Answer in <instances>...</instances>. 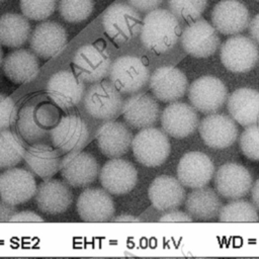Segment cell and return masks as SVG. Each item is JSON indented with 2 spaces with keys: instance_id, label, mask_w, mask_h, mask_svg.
<instances>
[{
  "instance_id": "cell-8",
  "label": "cell",
  "mask_w": 259,
  "mask_h": 259,
  "mask_svg": "<svg viewBox=\"0 0 259 259\" xmlns=\"http://www.w3.org/2000/svg\"><path fill=\"white\" fill-rule=\"evenodd\" d=\"M73 65L76 75L82 81L96 83L108 75L111 59L105 48L90 44L84 45L76 51Z\"/></svg>"
},
{
  "instance_id": "cell-21",
  "label": "cell",
  "mask_w": 259,
  "mask_h": 259,
  "mask_svg": "<svg viewBox=\"0 0 259 259\" xmlns=\"http://www.w3.org/2000/svg\"><path fill=\"white\" fill-rule=\"evenodd\" d=\"M77 211L82 221L104 223L113 218L115 206L110 193L101 188H86L78 196Z\"/></svg>"
},
{
  "instance_id": "cell-33",
  "label": "cell",
  "mask_w": 259,
  "mask_h": 259,
  "mask_svg": "<svg viewBox=\"0 0 259 259\" xmlns=\"http://www.w3.org/2000/svg\"><path fill=\"white\" fill-rule=\"evenodd\" d=\"M25 148L18 135L9 131H0V169L15 167L23 159Z\"/></svg>"
},
{
  "instance_id": "cell-7",
  "label": "cell",
  "mask_w": 259,
  "mask_h": 259,
  "mask_svg": "<svg viewBox=\"0 0 259 259\" xmlns=\"http://www.w3.org/2000/svg\"><path fill=\"white\" fill-rule=\"evenodd\" d=\"M187 90L190 104L202 113L219 111L228 98L226 85L214 76H201L195 79Z\"/></svg>"
},
{
  "instance_id": "cell-16",
  "label": "cell",
  "mask_w": 259,
  "mask_h": 259,
  "mask_svg": "<svg viewBox=\"0 0 259 259\" xmlns=\"http://www.w3.org/2000/svg\"><path fill=\"white\" fill-rule=\"evenodd\" d=\"M198 131L204 144L213 149H226L238 138L235 120L224 113H208L199 121Z\"/></svg>"
},
{
  "instance_id": "cell-49",
  "label": "cell",
  "mask_w": 259,
  "mask_h": 259,
  "mask_svg": "<svg viewBox=\"0 0 259 259\" xmlns=\"http://www.w3.org/2000/svg\"><path fill=\"white\" fill-rule=\"evenodd\" d=\"M257 1H259V0H257Z\"/></svg>"
},
{
  "instance_id": "cell-1",
  "label": "cell",
  "mask_w": 259,
  "mask_h": 259,
  "mask_svg": "<svg viewBox=\"0 0 259 259\" xmlns=\"http://www.w3.org/2000/svg\"><path fill=\"white\" fill-rule=\"evenodd\" d=\"M140 34L142 44L148 51L163 54L176 45L181 28L177 17L171 11L156 8L144 17Z\"/></svg>"
},
{
  "instance_id": "cell-47",
  "label": "cell",
  "mask_w": 259,
  "mask_h": 259,
  "mask_svg": "<svg viewBox=\"0 0 259 259\" xmlns=\"http://www.w3.org/2000/svg\"><path fill=\"white\" fill-rule=\"evenodd\" d=\"M2 63H3V52H2V50L0 48V66L2 65Z\"/></svg>"
},
{
  "instance_id": "cell-32",
  "label": "cell",
  "mask_w": 259,
  "mask_h": 259,
  "mask_svg": "<svg viewBox=\"0 0 259 259\" xmlns=\"http://www.w3.org/2000/svg\"><path fill=\"white\" fill-rule=\"evenodd\" d=\"M31 27L24 15L5 13L0 16V45L19 48L29 38Z\"/></svg>"
},
{
  "instance_id": "cell-29",
  "label": "cell",
  "mask_w": 259,
  "mask_h": 259,
  "mask_svg": "<svg viewBox=\"0 0 259 259\" xmlns=\"http://www.w3.org/2000/svg\"><path fill=\"white\" fill-rule=\"evenodd\" d=\"M23 160L27 170L44 180L60 171L61 158L58 151L42 142L30 144L25 149Z\"/></svg>"
},
{
  "instance_id": "cell-15",
  "label": "cell",
  "mask_w": 259,
  "mask_h": 259,
  "mask_svg": "<svg viewBox=\"0 0 259 259\" xmlns=\"http://www.w3.org/2000/svg\"><path fill=\"white\" fill-rule=\"evenodd\" d=\"M99 181L103 189L113 195L131 192L138 181V172L127 160L112 158L99 170Z\"/></svg>"
},
{
  "instance_id": "cell-26",
  "label": "cell",
  "mask_w": 259,
  "mask_h": 259,
  "mask_svg": "<svg viewBox=\"0 0 259 259\" xmlns=\"http://www.w3.org/2000/svg\"><path fill=\"white\" fill-rule=\"evenodd\" d=\"M95 140L100 152L108 158H119L132 147L133 135L120 121L106 120L96 131Z\"/></svg>"
},
{
  "instance_id": "cell-5",
  "label": "cell",
  "mask_w": 259,
  "mask_h": 259,
  "mask_svg": "<svg viewBox=\"0 0 259 259\" xmlns=\"http://www.w3.org/2000/svg\"><path fill=\"white\" fill-rule=\"evenodd\" d=\"M109 80L123 94L139 92L149 81L150 73L146 64L136 56H121L110 66Z\"/></svg>"
},
{
  "instance_id": "cell-13",
  "label": "cell",
  "mask_w": 259,
  "mask_h": 259,
  "mask_svg": "<svg viewBox=\"0 0 259 259\" xmlns=\"http://www.w3.org/2000/svg\"><path fill=\"white\" fill-rule=\"evenodd\" d=\"M46 89L54 103L63 109H70L76 106L85 93L84 81L73 72L67 70L53 74L48 80Z\"/></svg>"
},
{
  "instance_id": "cell-31",
  "label": "cell",
  "mask_w": 259,
  "mask_h": 259,
  "mask_svg": "<svg viewBox=\"0 0 259 259\" xmlns=\"http://www.w3.org/2000/svg\"><path fill=\"white\" fill-rule=\"evenodd\" d=\"M2 65L6 77L18 84L32 80L39 70V63L36 55L22 49L8 54Z\"/></svg>"
},
{
  "instance_id": "cell-18",
  "label": "cell",
  "mask_w": 259,
  "mask_h": 259,
  "mask_svg": "<svg viewBox=\"0 0 259 259\" xmlns=\"http://www.w3.org/2000/svg\"><path fill=\"white\" fill-rule=\"evenodd\" d=\"M163 131L175 139H183L193 134L199 124V118L192 105L174 101L166 106L161 113Z\"/></svg>"
},
{
  "instance_id": "cell-24",
  "label": "cell",
  "mask_w": 259,
  "mask_h": 259,
  "mask_svg": "<svg viewBox=\"0 0 259 259\" xmlns=\"http://www.w3.org/2000/svg\"><path fill=\"white\" fill-rule=\"evenodd\" d=\"M31 51L41 59L59 55L67 45L65 28L55 21H44L35 26L29 36Z\"/></svg>"
},
{
  "instance_id": "cell-4",
  "label": "cell",
  "mask_w": 259,
  "mask_h": 259,
  "mask_svg": "<svg viewBox=\"0 0 259 259\" xmlns=\"http://www.w3.org/2000/svg\"><path fill=\"white\" fill-rule=\"evenodd\" d=\"M86 111L94 118L113 120L121 113V93L107 81L93 83L83 96Z\"/></svg>"
},
{
  "instance_id": "cell-3",
  "label": "cell",
  "mask_w": 259,
  "mask_h": 259,
  "mask_svg": "<svg viewBox=\"0 0 259 259\" xmlns=\"http://www.w3.org/2000/svg\"><path fill=\"white\" fill-rule=\"evenodd\" d=\"M132 149L139 163L147 167H157L169 157L171 145L164 131L151 126L141 130L133 138Z\"/></svg>"
},
{
  "instance_id": "cell-39",
  "label": "cell",
  "mask_w": 259,
  "mask_h": 259,
  "mask_svg": "<svg viewBox=\"0 0 259 259\" xmlns=\"http://www.w3.org/2000/svg\"><path fill=\"white\" fill-rule=\"evenodd\" d=\"M16 106L13 100L0 93V131L9 128L16 118Z\"/></svg>"
},
{
  "instance_id": "cell-28",
  "label": "cell",
  "mask_w": 259,
  "mask_h": 259,
  "mask_svg": "<svg viewBox=\"0 0 259 259\" xmlns=\"http://www.w3.org/2000/svg\"><path fill=\"white\" fill-rule=\"evenodd\" d=\"M230 116L243 126L259 123V91L242 87L227 98Z\"/></svg>"
},
{
  "instance_id": "cell-46",
  "label": "cell",
  "mask_w": 259,
  "mask_h": 259,
  "mask_svg": "<svg viewBox=\"0 0 259 259\" xmlns=\"http://www.w3.org/2000/svg\"><path fill=\"white\" fill-rule=\"evenodd\" d=\"M110 221H112V222H131V223H134V222L141 223L142 222L141 219L136 218L134 215H130V214H120L115 218H112Z\"/></svg>"
},
{
  "instance_id": "cell-34",
  "label": "cell",
  "mask_w": 259,
  "mask_h": 259,
  "mask_svg": "<svg viewBox=\"0 0 259 259\" xmlns=\"http://www.w3.org/2000/svg\"><path fill=\"white\" fill-rule=\"evenodd\" d=\"M219 221L225 223H255L259 221V215L254 204L238 198L222 206L219 212Z\"/></svg>"
},
{
  "instance_id": "cell-9",
  "label": "cell",
  "mask_w": 259,
  "mask_h": 259,
  "mask_svg": "<svg viewBox=\"0 0 259 259\" xmlns=\"http://www.w3.org/2000/svg\"><path fill=\"white\" fill-rule=\"evenodd\" d=\"M221 61L233 73H247L259 61V50L253 39L235 34L228 38L221 48Z\"/></svg>"
},
{
  "instance_id": "cell-30",
  "label": "cell",
  "mask_w": 259,
  "mask_h": 259,
  "mask_svg": "<svg viewBox=\"0 0 259 259\" xmlns=\"http://www.w3.org/2000/svg\"><path fill=\"white\" fill-rule=\"evenodd\" d=\"M185 209L192 219L210 221L219 215L222 200L218 193L210 187L194 188L185 197Z\"/></svg>"
},
{
  "instance_id": "cell-45",
  "label": "cell",
  "mask_w": 259,
  "mask_h": 259,
  "mask_svg": "<svg viewBox=\"0 0 259 259\" xmlns=\"http://www.w3.org/2000/svg\"><path fill=\"white\" fill-rule=\"evenodd\" d=\"M251 197H252L253 204L255 205L256 208L259 209V179H257L255 183L252 184Z\"/></svg>"
},
{
  "instance_id": "cell-40",
  "label": "cell",
  "mask_w": 259,
  "mask_h": 259,
  "mask_svg": "<svg viewBox=\"0 0 259 259\" xmlns=\"http://www.w3.org/2000/svg\"><path fill=\"white\" fill-rule=\"evenodd\" d=\"M193 221L192 217L189 215L188 213L182 212V211H177L176 209L173 210H168L166 213H164L160 219L159 222H179V223H191Z\"/></svg>"
},
{
  "instance_id": "cell-22",
  "label": "cell",
  "mask_w": 259,
  "mask_h": 259,
  "mask_svg": "<svg viewBox=\"0 0 259 259\" xmlns=\"http://www.w3.org/2000/svg\"><path fill=\"white\" fill-rule=\"evenodd\" d=\"M250 21L248 8L239 0H222L211 11L212 26L223 34H239Z\"/></svg>"
},
{
  "instance_id": "cell-42",
  "label": "cell",
  "mask_w": 259,
  "mask_h": 259,
  "mask_svg": "<svg viewBox=\"0 0 259 259\" xmlns=\"http://www.w3.org/2000/svg\"><path fill=\"white\" fill-rule=\"evenodd\" d=\"M130 5L142 12H149L158 8L163 0H127Z\"/></svg>"
},
{
  "instance_id": "cell-38",
  "label": "cell",
  "mask_w": 259,
  "mask_h": 259,
  "mask_svg": "<svg viewBox=\"0 0 259 259\" xmlns=\"http://www.w3.org/2000/svg\"><path fill=\"white\" fill-rule=\"evenodd\" d=\"M243 154L254 161H259V123L246 126L239 139Z\"/></svg>"
},
{
  "instance_id": "cell-44",
  "label": "cell",
  "mask_w": 259,
  "mask_h": 259,
  "mask_svg": "<svg viewBox=\"0 0 259 259\" xmlns=\"http://www.w3.org/2000/svg\"><path fill=\"white\" fill-rule=\"evenodd\" d=\"M249 32L252 39L259 45V13L256 14L251 21H249Z\"/></svg>"
},
{
  "instance_id": "cell-10",
  "label": "cell",
  "mask_w": 259,
  "mask_h": 259,
  "mask_svg": "<svg viewBox=\"0 0 259 259\" xmlns=\"http://www.w3.org/2000/svg\"><path fill=\"white\" fill-rule=\"evenodd\" d=\"M99 164L89 153L74 151L61 159L60 172L64 181L72 187L82 188L92 184L99 174Z\"/></svg>"
},
{
  "instance_id": "cell-27",
  "label": "cell",
  "mask_w": 259,
  "mask_h": 259,
  "mask_svg": "<svg viewBox=\"0 0 259 259\" xmlns=\"http://www.w3.org/2000/svg\"><path fill=\"white\" fill-rule=\"evenodd\" d=\"M148 196L156 209L168 211L177 209L182 205L186 192L177 178L170 175H160L150 184Z\"/></svg>"
},
{
  "instance_id": "cell-2",
  "label": "cell",
  "mask_w": 259,
  "mask_h": 259,
  "mask_svg": "<svg viewBox=\"0 0 259 259\" xmlns=\"http://www.w3.org/2000/svg\"><path fill=\"white\" fill-rule=\"evenodd\" d=\"M57 117L58 111L52 105L27 104L18 114V133L22 140L29 144L44 142L57 123Z\"/></svg>"
},
{
  "instance_id": "cell-35",
  "label": "cell",
  "mask_w": 259,
  "mask_h": 259,
  "mask_svg": "<svg viewBox=\"0 0 259 259\" xmlns=\"http://www.w3.org/2000/svg\"><path fill=\"white\" fill-rule=\"evenodd\" d=\"M93 0H60L59 11L64 20L72 23L87 19L93 11Z\"/></svg>"
},
{
  "instance_id": "cell-48",
  "label": "cell",
  "mask_w": 259,
  "mask_h": 259,
  "mask_svg": "<svg viewBox=\"0 0 259 259\" xmlns=\"http://www.w3.org/2000/svg\"><path fill=\"white\" fill-rule=\"evenodd\" d=\"M0 1H3V0H0Z\"/></svg>"
},
{
  "instance_id": "cell-37",
  "label": "cell",
  "mask_w": 259,
  "mask_h": 259,
  "mask_svg": "<svg viewBox=\"0 0 259 259\" xmlns=\"http://www.w3.org/2000/svg\"><path fill=\"white\" fill-rule=\"evenodd\" d=\"M57 0H20L22 14L32 20H44L56 9Z\"/></svg>"
},
{
  "instance_id": "cell-19",
  "label": "cell",
  "mask_w": 259,
  "mask_h": 259,
  "mask_svg": "<svg viewBox=\"0 0 259 259\" xmlns=\"http://www.w3.org/2000/svg\"><path fill=\"white\" fill-rule=\"evenodd\" d=\"M253 184L249 170L238 163H226L214 174V185L219 194L228 199L242 198Z\"/></svg>"
},
{
  "instance_id": "cell-6",
  "label": "cell",
  "mask_w": 259,
  "mask_h": 259,
  "mask_svg": "<svg viewBox=\"0 0 259 259\" xmlns=\"http://www.w3.org/2000/svg\"><path fill=\"white\" fill-rule=\"evenodd\" d=\"M106 34L116 42H124L136 37L141 30L142 20L136 8L124 3L110 5L102 16Z\"/></svg>"
},
{
  "instance_id": "cell-12",
  "label": "cell",
  "mask_w": 259,
  "mask_h": 259,
  "mask_svg": "<svg viewBox=\"0 0 259 259\" xmlns=\"http://www.w3.org/2000/svg\"><path fill=\"white\" fill-rule=\"evenodd\" d=\"M56 149L64 153L80 151L87 143L89 131L83 118L76 114H68L51 128L49 135Z\"/></svg>"
},
{
  "instance_id": "cell-41",
  "label": "cell",
  "mask_w": 259,
  "mask_h": 259,
  "mask_svg": "<svg viewBox=\"0 0 259 259\" xmlns=\"http://www.w3.org/2000/svg\"><path fill=\"white\" fill-rule=\"evenodd\" d=\"M10 223H23V222H28V223H42L44 219L38 215L35 212L28 211V210H23V211H16L10 219Z\"/></svg>"
},
{
  "instance_id": "cell-25",
  "label": "cell",
  "mask_w": 259,
  "mask_h": 259,
  "mask_svg": "<svg viewBox=\"0 0 259 259\" xmlns=\"http://www.w3.org/2000/svg\"><path fill=\"white\" fill-rule=\"evenodd\" d=\"M121 114L128 125L143 130L156 124L160 117V107L152 95L134 93L122 103Z\"/></svg>"
},
{
  "instance_id": "cell-20",
  "label": "cell",
  "mask_w": 259,
  "mask_h": 259,
  "mask_svg": "<svg viewBox=\"0 0 259 259\" xmlns=\"http://www.w3.org/2000/svg\"><path fill=\"white\" fill-rule=\"evenodd\" d=\"M214 174V165L204 153L193 151L182 156L177 166V179L183 186L199 188L206 186Z\"/></svg>"
},
{
  "instance_id": "cell-11",
  "label": "cell",
  "mask_w": 259,
  "mask_h": 259,
  "mask_svg": "<svg viewBox=\"0 0 259 259\" xmlns=\"http://www.w3.org/2000/svg\"><path fill=\"white\" fill-rule=\"evenodd\" d=\"M220 37L217 29L204 19L190 22L181 34L183 50L194 58H207L219 48Z\"/></svg>"
},
{
  "instance_id": "cell-43",
  "label": "cell",
  "mask_w": 259,
  "mask_h": 259,
  "mask_svg": "<svg viewBox=\"0 0 259 259\" xmlns=\"http://www.w3.org/2000/svg\"><path fill=\"white\" fill-rule=\"evenodd\" d=\"M17 211L15 205L10 204L0 198V223L9 222L11 217Z\"/></svg>"
},
{
  "instance_id": "cell-36",
  "label": "cell",
  "mask_w": 259,
  "mask_h": 259,
  "mask_svg": "<svg viewBox=\"0 0 259 259\" xmlns=\"http://www.w3.org/2000/svg\"><path fill=\"white\" fill-rule=\"evenodd\" d=\"M207 6V0H169L170 11L177 17L192 21L198 19Z\"/></svg>"
},
{
  "instance_id": "cell-14",
  "label": "cell",
  "mask_w": 259,
  "mask_h": 259,
  "mask_svg": "<svg viewBox=\"0 0 259 259\" xmlns=\"http://www.w3.org/2000/svg\"><path fill=\"white\" fill-rule=\"evenodd\" d=\"M150 89L162 102H174L184 96L188 89L185 74L174 66L157 68L150 76Z\"/></svg>"
},
{
  "instance_id": "cell-17",
  "label": "cell",
  "mask_w": 259,
  "mask_h": 259,
  "mask_svg": "<svg viewBox=\"0 0 259 259\" xmlns=\"http://www.w3.org/2000/svg\"><path fill=\"white\" fill-rule=\"evenodd\" d=\"M33 174L22 168H8L0 174V197L13 205L22 204L34 196Z\"/></svg>"
},
{
  "instance_id": "cell-23",
  "label": "cell",
  "mask_w": 259,
  "mask_h": 259,
  "mask_svg": "<svg viewBox=\"0 0 259 259\" xmlns=\"http://www.w3.org/2000/svg\"><path fill=\"white\" fill-rule=\"evenodd\" d=\"M37 208L48 214L65 212L73 202V193L65 181L58 179H45L34 193Z\"/></svg>"
},
{
  "instance_id": "cell-50",
  "label": "cell",
  "mask_w": 259,
  "mask_h": 259,
  "mask_svg": "<svg viewBox=\"0 0 259 259\" xmlns=\"http://www.w3.org/2000/svg\"><path fill=\"white\" fill-rule=\"evenodd\" d=\"M0 174H1V173H0Z\"/></svg>"
}]
</instances>
